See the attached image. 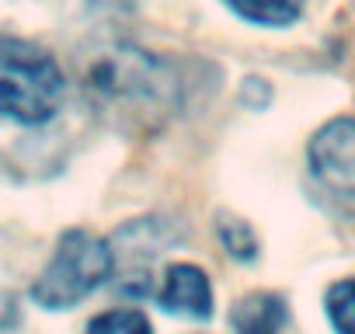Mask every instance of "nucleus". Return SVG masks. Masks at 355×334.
<instances>
[{"label": "nucleus", "instance_id": "f257e3e1", "mask_svg": "<svg viewBox=\"0 0 355 334\" xmlns=\"http://www.w3.org/2000/svg\"><path fill=\"white\" fill-rule=\"evenodd\" d=\"M87 91L129 125H157L182 108L178 67L139 46H112L87 70Z\"/></svg>", "mask_w": 355, "mask_h": 334}, {"label": "nucleus", "instance_id": "f03ea898", "mask_svg": "<svg viewBox=\"0 0 355 334\" xmlns=\"http://www.w3.org/2000/svg\"><path fill=\"white\" fill-rule=\"evenodd\" d=\"M67 98L60 60L32 39H0V118L42 125L56 118Z\"/></svg>", "mask_w": 355, "mask_h": 334}, {"label": "nucleus", "instance_id": "7ed1b4c3", "mask_svg": "<svg viewBox=\"0 0 355 334\" xmlns=\"http://www.w3.org/2000/svg\"><path fill=\"white\" fill-rule=\"evenodd\" d=\"M108 279H115V254L112 240L91 230H67L32 282V299L42 310H70L98 292Z\"/></svg>", "mask_w": 355, "mask_h": 334}, {"label": "nucleus", "instance_id": "20e7f679", "mask_svg": "<svg viewBox=\"0 0 355 334\" xmlns=\"http://www.w3.org/2000/svg\"><path fill=\"white\" fill-rule=\"evenodd\" d=\"M313 182L338 202H355V115L324 122L306 150Z\"/></svg>", "mask_w": 355, "mask_h": 334}, {"label": "nucleus", "instance_id": "39448f33", "mask_svg": "<svg viewBox=\"0 0 355 334\" xmlns=\"http://www.w3.org/2000/svg\"><path fill=\"white\" fill-rule=\"evenodd\" d=\"M157 303L167 313H174V317L206 320V317H213V282H209V275L199 265L174 261L160 275Z\"/></svg>", "mask_w": 355, "mask_h": 334}, {"label": "nucleus", "instance_id": "423d86ee", "mask_svg": "<svg viewBox=\"0 0 355 334\" xmlns=\"http://www.w3.org/2000/svg\"><path fill=\"white\" fill-rule=\"evenodd\" d=\"M289 324V306L279 292H248L230 310L234 334H282Z\"/></svg>", "mask_w": 355, "mask_h": 334}, {"label": "nucleus", "instance_id": "0eeeda50", "mask_svg": "<svg viewBox=\"0 0 355 334\" xmlns=\"http://www.w3.org/2000/svg\"><path fill=\"white\" fill-rule=\"evenodd\" d=\"M244 25L254 28H289L306 15V0H220Z\"/></svg>", "mask_w": 355, "mask_h": 334}, {"label": "nucleus", "instance_id": "6e6552de", "mask_svg": "<svg viewBox=\"0 0 355 334\" xmlns=\"http://www.w3.org/2000/svg\"><path fill=\"white\" fill-rule=\"evenodd\" d=\"M324 310L334 334H355V279L334 282L324 296Z\"/></svg>", "mask_w": 355, "mask_h": 334}, {"label": "nucleus", "instance_id": "1a4fd4ad", "mask_svg": "<svg viewBox=\"0 0 355 334\" xmlns=\"http://www.w3.org/2000/svg\"><path fill=\"white\" fill-rule=\"evenodd\" d=\"M87 334H153V327H150V320H146L143 310H136V306H115V310L98 313L87 324Z\"/></svg>", "mask_w": 355, "mask_h": 334}, {"label": "nucleus", "instance_id": "9d476101", "mask_svg": "<svg viewBox=\"0 0 355 334\" xmlns=\"http://www.w3.org/2000/svg\"><path fill=\"white\" fill-rule=\"evenodd\" d=\"M216 234H220V244H223V251L230 258H237V261H254L258 258V237H254V230L244 220L220 216L216 220Z\"/></svg>", "mask_w": 355, "mask_h": 334}]
</instances>
